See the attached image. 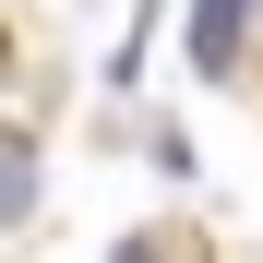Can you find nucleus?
Masks as SVG:
<instances>
[{
    "label": "nucleus",
    "mask_w": 263,
    "mask_h": 263,
    "mask_svg": "<svg viewBox=\"0 0 263 263\" xmlns=\"http://www.w3.org/2000/svg\"><path fill=\"white\" fill-rule=\"evenodd\" d=\"M251 12H263V0H192V72H203V84H228V72H239Z\"/></svg>",
    "instance_id": "1"
},
{
    "label": "nucleus",
    "mask_w": 263,
    "mask_h": 263,
    "mask_svg": "<svg viewBox=\"0 0 263 263\" xmlns=\"http://www.w3.org/2000/svg\"><path fill=\"white\" fill-rule=\"evenodd\" d=\"M36 180H48V167H36V132L12 120L0 132V228H36Z\"/></svg>",
    "instance_id": "2"
},
{
    "label": "nucleus",
    "mask_w": 263,
    "mask_h": 263,
    "mask_svg": "<svg viewBox=\"0 0 263 263\" xmlns=\"http://www.w3.org/2000/svg\"><path fill=\"white\" fill-rule=\"evenodd\" d=\"M120 263H203V251H167V239H120Z\"/></svg>",
    "instance_id": "3"
}]
</instances>
